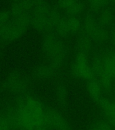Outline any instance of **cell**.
Here are the masks:
<instances>
[{"instance_id": "6da1fadb", "label": "cell", "mask_w": 115, "mask_h": 130, "mask_svg": "<svg viewBox=\"0 0 115 130\" xmlns=\"http://www.w3.org/2000/svg\"><path fill=\"white\" fill-rule=\"evenodd\" d=\"M42 51L49 64L60 68L67 58V47L62 39L55 33L46 35L42 41Z\"/></svg>"}, {"instance_id": "7a4b0ae2", "label": "cell", "mask_w": 115, "mask_h": 130, "mask_svg": "<svg viewBox=\"0 0 115 130\" xmlns=\"http://www.w3.org/2000/svg\"><path fill=\"white\" fill-rule=\"evenodd\" d=\"M27 27L12 18L8 22L0 26V41L9 42L20 38L26 31Z\"/></svg>"}, {"instance_id": "3957f363", "label": "cell", "mask_w": 115, "mask_h": 130, "mask_svg": "<svg viewBox=\"0 0 115 130\" xmlns=\"http://www.w3.org/2000/svg\"><path fill=\"white\" fill-rule=\"evenodd\" d=\"M4 87L9 92L22 94L27 91L28 84L24 77L16 73H11L4 83Z\"/></svg>"}, {"instance_id": "277c9868", "label": "cell", "mask_w": 115, "mask_h": 130, "mask_svg": "<svg viewBox=\"0 0 115 130\" xmlns=\"http://www.w3.org/2000/svg\"><path fill=\"white\" fill-rule=\"evenodd\" d=\"M79 22L73 17H62L55 27V34L61 38L67 37L78 29Z\"/></svg>"}, {"instance_id": "5b68a950", "label": "cell", "mask_w": 115, "mask_h": 130, "mask_svg": "<svg viewBox=\"0 0 115 130\" xmlns=\"http://www.w3.org/2000/svg\"><path fill=\"white\" fill-rule=\"evenodd\" d=\"M58 68L50 64L39 65L33 71V75L35 78L41 80L51 79L58 75Z\"/></svg>"}, {"instance_id": "8992f818", "label": "cell", "mask_w": 115, "mask_h": 130, "mask_svg": "<svg viewBox=\"0 0 115 130\" xmlns=\"http://www.w3.org/2000/svg\"><path fill=\"white\" fill-rule=\"evenodd\" d=\"M58 5L61 10L69 15L79 14L81 10V5L77 0H58Z\"/></svg>"}, {"instance_id": "52a82bcc", "label": "cell", "mask_w": 115, "mask_h": 130, "mask_svg": "<svg viewBox=\"0 0 115 130\" xmlns=\"http://www.w3.org/2000/svg\"><path fill=\"white\" fill-rule=\"evenodd\" d=\"M57 97L58 98L60 101L63 102V100H64L67 96V88L65 87V85L63 84H60L58 86V88L57 89Z\"/></svg>"}, {"instance_id": "ba28073f", "label": "cell", "mask_w": 115, "mask_h": 130, "mask_svg": "<svg viewBox=\"0 0 115 130\" xmlns=\"http://www.w3.org/2000/svg\"><path fill=\"white\" fill-rule=\"evenodd\" d=\"M11 19L10 12L0 11V26L9 22Z\"/></svg>"}]
</instances>
